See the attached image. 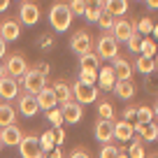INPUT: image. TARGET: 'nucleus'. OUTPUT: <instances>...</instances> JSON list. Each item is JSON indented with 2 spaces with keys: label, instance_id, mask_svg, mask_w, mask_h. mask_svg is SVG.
Wrapping results in <instances>:
<instances>
[{
  "label": "nucleus",
  "instance_id": "nucleus-1",
  "mask_svg": "<svg viewBox=\"0 0 158 158\" xmlns=\"http://www.w3.org/2000/svg\"><path fill=\"white\" fill-rule=\"evenodd\" d=\"M72 12H70L68 2H63V0H58V2H54L49 10V23L51 28L56 30V33H65V30H70V23H72Z\"/></svg>",
  "mask_w": 158,
  "mask_h": 158
},
{
  "label": "nucleus",
  "instance_id": "nucleus-16",
  "mask_svg": "<svg viewBox=\"0 0 158 158\" xmlns=\"http://www.w3.org/2000/svg\"><path fill=\"white\" fill-rule=\"evenodd\" d=\"M60 112H63V121L65 123H79L81 118H84V107L79 102H68V105H63L60 107Z\"/></svg>",
  "mask_w": 158,
  "mask_h": 158
},
{
  "label": "nucleus",
  "instance_id": "nucleus-20",
  "mask_svg": "<svg viewBox=\"0 0 158 158\" xmlns=\"http://www.w3.org/2000/svg\"><path fill=\"white\" fill-rule=\"evenodd\" d=\"M128 7H130L128 0H105L102 10L107 12V14H112L114 19H121V16L128 12Z\"/></svg>",
  "mask_w": 158,
  "mask_h": 158
},
{
  "label": "nucleus",
  "instance_id": "nucleus-15",
  "mask_svg": "<svg viewBox=\"0 0 158 158\" xmlns=\"http://www.w3.org/2000/svg\"><path fill=\"white\" fill-rule=\"evenodd\" d=\"M19 105H16V107H19V114H23V116H35V114L40 112V107H37V100H35V95L33 93H19Z\"/></svg>",
  "mask_w": 158,
  "mask_h": 158
},
{
  "label": "nucleus",
  "instance_id": "nucleus-35",
  "mask_svg": "<svg viewBox=\"0 0 158 158\" xmlns=\"http://www.w3.org/2000/svg\"><path fill=\"white\" fill-rule=\"evenodd\" d=\"M118 151H121V149H118L116 144H102V149H100V158H116Z\"/></svg>",
  "mask_w": 158,
  "mask_h": 158
},
{
  "label": "nucleus",
  "instance_id": "nucleus-12",
  "mask_svg": "<svg viewBox=\"0 0 158 158\" xmlns=\"http://www.w3.org/2000/svg\"><path fill=\"white\" fill-rule=\"evenodd\" d=\"M0 139H2V147H19V142L23 139V130L16 123L5 126V128H0Z\"/></svg>",
  "mask_w": 158,
  "mask_h": 158
},
{
  "label": "nucleus",
  "instance_id": "nucleus-28",
  "mask_svg": "<svg viewBox=\"0 0 158 158\" xmlns=\"http://www.w3.org/2000/svg\"><path fill=\"white\" fill-rule=\"evenodd\" d=\"M40 147H42V151H51V149H56V133L54 130H44V133L40 135Z\"/></svg>",
  "mask_w": 158,
  "mask_h": 158
},
{
  "label": "nucleus",
  "instance_id": "nucleus-41",
  "mask_svg": "<svg viewBox=\"0 0 158 158\" xmlns=\"http://www.w3.org/2000/svg\"><path fill=\"white\" fill-rule=\"evenodd\" d=\"M135 112H137V105H133V107H126V109H123V121H130V123H135Z\"/></svg>",
  "mask_w": 158,
  "mask_h": 158
},
{
  "label": "nucleus",
  "instance_id": "nucleus-37",
  "mask_svg": "<svg viewBox=\"0 0 158 158\" xmlns=\"http://www.w3.org/2000/svg\"><path fill=\"white\" fill-rule=\"evenodd\" d=\"M98 26L107 33V30H112V26H114V16L112 14H107V12L102 10V14H100V19H98Z\"/></svg>",
  "mask_w": 158,
  "mask_h": 158
},
{
  "label": "nucleus",
  "instance_id": "nucleus-36",
  "mask_svg": "<svg viewBox=\"0 0 158 158\" xmlns=\"http://www.w3.org/2000/svg\"><path fill=\"white\" fill-rule=\"evenodd\" d=\"M68 7H70V12H72V16H74V14H81V16H84V12H86V0H70Z\"/></svg>",
  "mask_w": 158,
  "mask_h": 158
},
{
  "label": "nucleus",
  "instance_id": "nucleus-42",
  "mask_svg": "<svg viewBox=\"0 0 158 158\" xmlns=\"http://www.w3.org/2000/svg\"><path fill=\"white\" fill-rule=\"evenodd\" d=\"M33 68L37 70V72H42V74H44V77H47V72H49V70H51V68H49V63H47V60H40V63H35Z\"/></svg>",
  "mask_w": 158,
  "mask_h": 158
},
{
  "label": "nucleus",
  "instance_id": "nucleus-39",
  "mask_svg": "<svg viewBox=\"0 0 158 158\" xmlns=\"http://www.w3.org/2000/svg\"><path fill=\"white\" fill-rule=\"evenodd\" d=\"M139 42H142V35H139V33H133V35L128 37V42H126V44H128V49H130V51L139 54Z\"/></svg>",
  "mask_w": 158,
  "mask_h": 158
},
{
  "label": "nucleus",
  "instance_id": "nucleus-43",
  "mask_svg": "<svg viewBox=\"0 0 158 158\" xmlns=\"http://www.w3.org/2000/svg\"><path fill=\"white\" fill-rule=\"evenodd\" d=\"M54 133H56V147H60V144L65 142V133H63V128H56Z\"/></svg>",
  "mask_w": 158,
  "mask_h": 158
},
{
  "label": "nucleus",
  "instance_id": "nucleus-17",
  "mask_svg": "<svg viewBox=\"0 0 158 158\" xmlns=\"http://www.w3.org/2000/svg\"><path fill=\"white\" fill-rule=\"evenodd\" d=\"M114 137L121 139V142H130V139L135 137V123H130V121H114Z\"/></svg>",
  "mask_w": 158,
  "mask_h": 158
},
{
  "label": "nucleus",
  "instance_id": "nucleus-34",
  "mask_svg": "<svg viewBox=\"0 0 158 158\" xmlns=\"http://www.w3.org/2000/svg\"><path fill=\"white\" fill-rule=\"evenodd\" d=\"M151 30H153V21L149 19V16H142V19L137 21V33L142 35V37H147Z\"/></svg>",
  "mask_w": 158,
  "mask_h": 158
},
{
  "label": "nucleus",
  "instance_id": "nucleus-22",
  "mask_svg": "<svg viewBox=\"0 0 158 158\" xmlns=\"http://www.w3.org/2000/svg\"><path fill=\"white\" fill-rule=\"evenodd\" d=\"M98 84H100V89H105V91L114 89V84H116V74H114L112 65H105V68L98 70Z\"/></svg>",
  "mask_w": 158,
  "mask_h": 158
},
{
  "label": "nucleus",
  "instance_id": "nucleus-9",
  "mask_svg": "<svg viewBox=\"0 0 158 158\" xmlns=\"http://www.w3.org/2000/svg\"><path fill=\"white\" fill-rule=\"evenodd\" d=\"M72 98L74 102L79 105H91L98 100V89L95 86H84V84H79V81H74L72 84Z\"/></svg>",
  "mask_w": 158,
  "mask_h": 158
},
{
  "label": "nucleus",
  "instance_id": "nucleus-23",
  "mask_svg": "<svg viewBox=\"0 0 158 158\" xmlns=\"http://www.w3.org/2000/svg\"><path fill=\"white\" fill-rule=\"evenodd\" d=\"M12 123H16V109H14V105L2 100V102H0V128L12 126Z\"/></svg>",
  "mask_w": 158,
  "mask_h": 158
},
{
  "label": "nucleus",
  "instance_id": "nucleus-3",
  "mask_svg": "<svg viewBox=\"0 0 158 158\" xmlns=\"http://www.w3.org/2000/svg\"><path fill=\"white\" fill-rule=\"evenodd\" d=\"M2 65H5L7 77H12V79H21L26 72H28V60L23 58V54H10V56H5Z\"/></svg>",
  "mask_w": 158,
  "mask_h": 158
},
{
  "label": "nucleus",
  "instance_id": "nucleus-31",
  "mask_svg": "<svg viewBox=\"0 0 158 158\" xmlns=\"http://www.w3.org/2000/svg\"><path fill=\"white\" fill-rule=\"evenodd\" d=\"M128 158H144V142L142 137H133V142H130V149H128Z\"/></svg>",
  "mask_w": 158,
  "mask_h": 158
},
{
  "label": "nucleus",
  "instance_id": "nucleus-32",
  "mask_svg": "<svg viewBox=\"0 0 158 158\" xmlns=\"http://www.w3.org/2000/svg\"><path fill=\"white\" fill-rule=\"evenodd\" d=\"M98 114H100V118H105V121H114V116H116L114 105L107 102V100H102V102L98 105Z\"/></svg>",
  "mask_w": 158,
  "mask_h": 158
},
{
  "label": "nucleus",
  "instance_id": "nucleus-33",
  "mask_svg": "<svg viewBox=\"0 0 158 158\" xmlns=\"http://www.w3.org/2000/svg\"><path fill=\"white\" fill-rule=\"evenodd\" d=\"M47 118H49V123L54 126V128H60V126L65 123V121H63V112H60V107L49 109V112H47Z\"/></svg>",
  "mask_w": 158,
  "mask_h": 158
},
{
  "label": "nucleus",
  "instance_id": "nucleus-13",
  "mask_svg": "<svg viewBox=\"0 0 158 158\" xmlns=\"http://www.w3.org/2000/svg\"><path fill=\"white\" fill-rule=\"evenodd\" d=\"M51 91H54V95H56V102L63 107V105H68V102H72V86L65 81V79H56L54 84H51Z\"/></svg>",
  "mask_w": 158,
  "mask_h": 158
},
{
  "label": "nucleus",
  "instance_id": "nucleus-50",
  "mask_svg": "<svg viewBox=\"0 0 158 158\" xmlns=\"http://www.w3.org/2000/svg\"><path fill=\"white\" fill-rule=\"evenodd\" d=\"M151 33H153V37L158 40V23H153V30H151Z\"/></svg>",
  "mask_w": 158,
  "mask_h": 158
},
{
  "label": "nucleus",
  "instance_id": "nucleus-49",
  "mask_svg": "<svg viewBox=\"0 0 158 158\" xmlns=\"http://www.w3.org/2000/svg\"><path fill=\"white\" fill-rule=\"evenodd\" d=\"M10 7V0H0V12H5Z\"/></svg>",
  "mask_w": 158,
  "mask_h": 158
},
{
  "label": "nucleus",
  "instance_id": "nucleus-38",
  "mask_svg": "<svg viewBox=\"0 0 158 158\" xmlns=\"http://www.w3.org/2000/svg\"><path fill=\"white\" fill-rule=\"evenodd\" d=\"M100 14H102V7H86V12H84V16L89 19V23H98Z\"/></svg>",
  "mask_w": 158,
  "mask_h": 158
},
{
  "label": "nucleus",
  "instance_id": "nucleus-54",
  "mask_svg": "<svg viewBox=\"0 0 158 158\" xmlns=\"http://www.w3.org/2000/svg\"><path fill=\"white\" fill-rule=\"evenodd\" d=\"M153 63H156V70H158V51H156V56H153Z\"/></svg>",
  "mask_w": 158,
  "mask_h": 158
},
{
  "label": "nucleus",
  "instance_id": "nucleus-29",
  "mask_svg": "<svg viewBox=\"0 0 158 158\" xmlns=\"http://www.w3.org/2000/svg\"><path fill=\"white\" fill-rule=\"evenodd\" d=\"M135 68H137L142 74H151L153 70H156V63H153V58H147V56H137V60H135Z\"/></svg>",
  "mask_w": 158,
  "mask_h": 158
},
{
  "label": "nucleus",
  "instance_id": "nucleus-14",
  "mask_svg": "<svg viewBox=\"0 0 158 158\" xmlns=\"http://www.w3.org/2000/svg\"><path fill=\"white\" fill-rule=\"evenodd\" d=\"M19 35H21L19 19H2L0 21V37L5 42H14V40H19Z\"/></svg>",
  "mask_w": 158,
  "mask_h": 158
},
{
  "label": "nucleus",
  "instance_id": "nucleus-5",
  "mask_svg": "<svg viewBox=\"0 0 158 158\" xmlns=\"http://www.w3.org/2000/svg\"><path fill=\"white\" fill-rule=\"evenodd\" d=\"M109 33L114 35V40L116 42H128V37L133 33H137V21H133V19H114V26H112V30Z\"/></svg>",
  "mask_w": 158,
  "mask_h": 158
},
{
  "label": "nucleus",
  "instance_id": "nucleus-30",
  "mask_svg": "<svg viewBox=\"0 0 158 158\" xmlns=\"http://www.w3.org/2000/svg\"><path fill=\"white\" fill-rule=\"evenodd\" d=\"M79 84L84 86H95V81H98V70H79Z\"/></svg>",
  "mask_w": 158,
  "mask_h": 158
},
{
  "label": "nucleus",
  "instance_id": "nucleus-18",
  "mask_svg": "<svg viewBox=\"0 0 158 158\" xmlns=\"http://www.w3.org/2000/svg\"><path fill=\"white\" fill-rule=\"evenodd\" d=\"M112 68H114V74H116V81L133 79V68H130V63L123 58V56H116V58L112 60Z\"/></svg>",
  "mask_w": 158,
  "mask_h": 158
},
{
  "label": "nucleus",
  "instance_id": "nucleus-7",
  "mask_svg": "<svg viewBox=\"0 0 158 158\" xmlns=\"http://www.w3.org/2000/svg\"><path fill=\"white\" fill-rule=\"evenodd\" d=\"M70 49L74 51L77 56L86 54V51H93V35L89 33V30H77V33L70 37Z\"/></svg>",
  "mask_w": 158,
  "mask_h": 158
},
{
  "label": "nucleus",
  "instance_id": "nucleus-52",
  "mask_svg": "<svg viewBox=\"0 0 158 158\" xmlns=\"http://www.w3.org/2000/svg\"><path fill=\"white\" fill-rule=\"evenodd\" d=\"M116 158H128V153H123V151H118V156Z\"/></svg>",
  "mask_w": 158,
  "mask_h": 158
},
{
  "label": "nucleus",
  "instance_id": "nucleus-11",
  "mask_svg": "<svg viewBox=\"0 0 158 158\" xmlns=\"http://www.w3.org/2000/svg\"><path fill=\"white\" fill-rule=\"evenodd\" d=\"M21 89H19V79H12V77H2L0 79V100H5V102H10V100L19 98Z\"/></svg>",
  "mask_w": 158,
  "mask_h": 158
},
{
  "label": "nucleus",
  "instance_id": "nucleus-8",
  "mask_svg": "<svg viewBox=\"0 0 158 158\" xmlns=\"http://www.w3.org/2000/svg\"><path fill=\"white\" fill-rule=\"evenodd\" d=\"M40 21V5L35 0H23L19 7V23L23 26H35Z\"/></svg>",
  "mask_w": 158,
  "mask_h": 158
},
{
  "label": "nucleus",
  "instance_id": "nucleus-26",
  "mask_svg": "<svg viewBox=\"0 0 158 158\" xmlns=\"http://www.w3.org/2000/svg\"><path fill=\"white\" fill-rule=\"evenodd\" d=\"M158 51V44L156 40L151 37H142V42H139V56H147V58H153Z\"/></svg>",
  "mask_w": 158,
  "mask_h": 158
},
{
  "label": "nucleus",
  "instance_id": "nucleus-53",
  "mask_svg": "<svg viewBox=\"0 0 158 158\" xmlns=\"http://www.w3.org/2000/svg\"><path fill=\"white\" fill-rule=\"evenodd\" d=\"M153 109V116H158V102H156V107H151Z\"/></svg>",
  "mask_w": 158,
  "mask_h": 158
},
{
  "label": "nucleus",
  "instance_id": "nucleus-19",
  "mask_svg": "<svg viewBox=\"0 0 158 158\" xmlns=\"http://www.w3.org/2000/svg\"><path fill=\"white\" fill-rule=\"evenodd\" d=\"M35 100H37V107H40V109H44V112H49V109L58 107V102H56V95H54V91H51V86L42 89L37 95H35Z\"/></svg>",
  "mask_w": 158,
  "mask_h": 158
},
{
  "label": "nucleus",
  "instance_id": "nucleus-21",
  "mask_svg": "<svg viewBox=\"0 0 158 158\" xmlns=\"http://www.w3.org/2000/svg\"><path fill=\"white\" fill-rule=\"evenodd\" d=\"M135 135H139L142 142H156L158 139V123H135Z\"/></svg>",
  "mask_w": 158,
  "mask_h": 158
},
{
  "label": "nucleus",
  "instance_id": "nucleus-48",
  "mask_svg": "<svg viewBox=\"0 0 158 158\" xmlns=\"http://www.w3.org/2000/svg\"><path fill=\"white\" fill-rule=\"evenodd\" d=\"M51 158H63V151H60V147L54 149V153H51Z\"/></svg>",
  "mask_w": 158,
  "mask_h": 158
},
{
  "label": "nucleus",
  "instance_id": "nucleus-6",
  "mask_svg": "<svg viewBox=\"0 0 158 158\" xmlns=\"http://www.w3.org/2000/svg\"><path fill=\"white\" fill-rule=\"evenodd\" d=\"M19 153L21 158H44V151L40 147V137L37 135H23V139L19 142Z\"/></svg>",
  "mask_w": 158,
  "mask_h": 158
},
{
  "label": "nucleus",
  "instance_id": "nucleus-44",
  "mask_svg": "<svg viewBox=\"0 0 158 158\" xmlns=\"http://www.w3.org/2000/svg\"><path fill=\"white\" fill-rule=\"evenodd\" d=\"M5 56H7V42L2 37H0V63L5 60Z\"/></svg>",
  "mask_w": 158,
  "mask_h": 158
},
{
  "label": "nucleus",
  "instance_id": "nucleus-46",
  "mask_svg": "<svg viewBox=\"0 0 158 158\" xmlns=\"http://www.w3.org/2000/svg\"><path fill=\"white\" fill-rule=\"evenodd\" d=\"M105 0H86V7H102Z\"/></svg>",
  "mask_w": 158,
  "mask_h": 158
},
{
  "label": "nucleus",
  "instance_id": "nucleus-2",
  "mask_svg": "<svg viewBox=\"0 0 158 158\" xmlns=\"http://www.w3.org/2000/svg\"><path fill=\"white\" fill-rule=\"evenodd\" d=\"M95 54H98L100 60H114L118 56V42L114 40L112 33H102L98 37V42H95Z\"/></svg>",
  "mask_w": 158,
  "mask_h": 158
},
{
  "label": "nucleus",
  "instance_id": "nucleus-27",
  "mask_svg": "<svg viewBox=\"0 0 158 158\" xmlns=\"http://www.w3.org/2000/svg\"><path fill=\"white\" fill-rule=\"evenodd\" d=\"M135 123H153V109L147 105H137L135 112Z\"/></svg>",
  "mask_w": 158,
  "mask_h": 158
},
{
  "label": "nucleus",
  "instance_id": "nucleus-10",
  "mask_svg": "<svg viewBox=\"0 0 158 158\" xmlns=\"http://www.w3.org/2000/svg\"><path fill=\"white\" fill-rule=\"evenodd\" d=\"M93 135L98 142L102 144H112L114 139V121H105V118H98L93 126Z\"/></svg>",
  "mask_w": 158,
  "mask_h": 158
},
{
  "label": "nucleus",
  "instance_id": "nucleus-55",
  "mask_svg": "<svg viewBox=\"0 0 158 158\" xmlns=\"http://www.w3.org/2000/svg\"><path fill=\"white\" fill-rule=\"evenodd\" d=\"M147 158H158V153H151V156H147Z\"/></svg>",
  "mask_w": 158,
  "mask_h": 158
},
{
  "label": "nucleus",
  "instance_id": "nucleus-25",
  "mask_svg": "<svg viewBox=\"0 0 158 158\" xmlns=\"http://www.w3.org/2000/svg\"><path fill=\"white\" fill-rule=\"evenodd\" d=\"M79 68L81 70H100V58L95 51H86L79 56Z\"/></svg>",
  "mask_w": 158,
  "mask_h": 158
},
{
  "label": "nucleus",
  "instance_id": "nucleus-45",
  "mask_svg": "<svg viewBox=\"0 0 158 158\" xmlns=\"http://www.w3.org/2000/svg\"><path fill=\"white\" fill-rule=\"evenodd\" d=\"M40 44H42V47H54V37H49V35H44V37L40 40Z\"/></svg>",
  "mask_w": 158,
  "mask_h": 158
},
{
  "label": "nucleus",
  "instance_id": "nucleus-51",
  "mask_svg": "<svg viewBox=\"0 0 158 158\" xmlns=\"http://www.w3.org/2000/svg\"><path fill=\"white\" fill-rule=\"evenodd\" d=\"M5 74H7V72H5V65H2V63H0V79H2V77H5Z\"/></svg>",
  "mask_w": 158,
  "mask_h": 158
},
{
  "label": "nucleus",
  "instance_id": "nucleus-4",
  "mask_svg": "<svg viewBox=\"0 0 158 158\" xmlns=\"http://www.w3.org/2000/svg\"><path fill=\"white\" fill-rule=\"evenodd\" d=\"M21 86L26 89V93L37 95L42 89H47V77L42 72H37L35 68H28V72L21 77Z\"/></svg>",
  "mask_w": 158,
  "mask_h": 158
},
{
  "label": "nucleus",
  "instance_id": "nucleus-47",
  "mask_svg": "<svg viewBox=\"0 0 158 158\" xmlns=\"http://www.w3.org/2000/svg\"><path fill=\"white\" fill-rule=\"evenodd\" d=\"M149 10H158V0H144Z\"/></svg>",
  "mask_w": 158,
  "mask_h": 158
},
{
  "label": "nucleus",
  "instance_id": "nucleus-40",
  "mask_svg": "<svg viewBox=\"0 0 158 158\" xmlns=\"http://www.w3.org/2000/svg\"><path fill=\"white\" fill-rule=\"evenodd\" d=\"M70 158H91V153H89V149H84V147H74L72 151H70Z\"/></svg>",
  "mask_w": 158,
  "mask_h": 158
},
{
  "label": "nucleus",
  "instance_id": "nucleus-24",
  "mask_svg": "<svg viewBox=\"0 0 158 158\" xmlns=\"http://www.w3.org/2000/svg\"><path fill=\"white\" fill-rule=\"evenodd\" d=\"M112 91H114V93H116L121 100H130V98L135 95V91H137V89H135L133 79H126V81H116Z\"/></svg>",
  "mask_w": 158,
  "mask_h": 158
},
{
  "label": "nucleus",
  "instance_id": "nucleus-56",
  "mask_svg": "<svg viewBox=\"0 0 158 158\" xmlns=\"http://www.w3.org/2000/svg\"><path fill=\"white\" fill-rule=\"evenodd\" d=\"M0 149H2V139H0Z\"/></svg>",
  "mask_w": 158,
  "mask_h": 158
}]
</instances>
